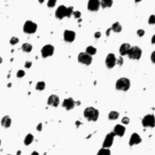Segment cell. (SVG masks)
<instances>
[{"label": "cell", "mask_w": 155, "mask_h": 155, "mask_svg": "<svg viewBox=\"0 0 155 155\" xmlns=\"http://www.w3.org/2000/svg\"><path fill=\"white\" fill-rule=\"evenodd\" d=\"M84 117L89 121H96L99 117V111L93 107H87L84 110Z\"/></svg>", "instance_id": "1"}, {"label": "cell", "mask_w": 155, "mask_h": 155, "mask_svg": "<svg viewBox=\"0 0 155 155\" xmlns=\"http://www.w3.org/2000/svg\"><path fill=\"white\" fill-rule=\"evenodd\" d=\"M130 87V81L127 78L119 79L116 83V88L118 90L127 91Z\"/></svg>", "instance_id": "2"}, {"label": "cell", "mask_w": 155, "mask_h": 155, "mask_svg": "<svg viewBox=\"0 0 155 155\" xmlns=\"http://www.w3.org/2000/svg\"><path fill=\"white\" fill-rule=\"evenodd\" d=\"M128 58L132 60H140L142 55V50L138 46L132 47L128 54Z\"/></svg>", "instance_id": "3"}, {"label": "cell", "mask_w": 155, "mask_h": 155, "mask_svg": "<svg viewBox=\"0 0 155 155\" xmlns=\"http://www.w3.org/2000/svg\"><path fill=\"white\" fill-rule=\"evenodd\" d=\"M37 27L38 26L35 22L31 21H27L24 25L23 30L26 34H34L36 31Z\"/></svg>", "instance_id": "4"}, {"label": "cell", "mask_w": 155, "mask_h": 155, "mask_svg": "<svg viewBox=\"0 0 155 155\" xmlns=\"http://www.w3.org/2000/svg\"><path fill=\"white\" fill-rule=\"evenodd\" d=\"M143 126L144 127H154L155 126V119L153 114H147L145 116L142 120Z\"/></svg>", "instance_id": "5"}, {"label": "cell", "mask_w": 155, "mask_h": 155, "mask_svg": "<svg viewBox=\"0 0 155 155\" xmlns=\"http://www.w3.org/2000/svg\"><path fill=\"white\" fill-rule=\"evenodd\" d=\"M78 60L80 62L88 66L92 62V57L86 52H81L79 54Z\"/></svg>", "instance_id": "6"}, {"label": "cell", "mask_w": 155, "mask_h": 155, "mask_svg": "<svg viewBox=\"0 0 155 155\" xmlns=\"http://www.w3.org/2000/svg\"><path fill=\"white\" fill-rule=\"evenodd\" d=\"M54 53V47L50 44L44 46L41 49V54L42 58H46L48 56H51Z\"/></svg>", "instance_id": "7"}, {"label": "cell", "mask_w": 155, "mask_h": 155, "mask_svg": "<svg viewBox=\"0 0 155 155\" xmlns=\"http://www.w3.org/2000/svg\"><path fill=\"white\" fill-rule=\"evenodd\" d=\"M116 135L113 132H111V133H108L106 135V138H105L104 143L102 144L103 148H108L112 146L113 140H114V138Z\"/></svg>", "instance_id": "8"}, {"label": "cell", "mask_w": 155, "mask_h": 155, "mask_svg": "<svg viewBox=\"0 0 155 155\" xmlns=\"http://www.w3.org/2000/svg\"><path fill=\"white\" fill-rule=\"evenodd\" d=\"M117 59L113 54H109L106 60V64L108 68H112L116 64Z\"/></svg>", "instance_id": "9"}, {"label": "cell", "mask_w": 155, "mask_h": 155, "mask_svg": "<svg viewBox=\"0 0 155 155\" xmlns=\"http://www.w3.org/2000/svg\"><path fill=\"white\" fill-rule=\"evenodd\" d=\"M67 8L64 5L59 6L55 12L56 17L60 20L62 19L64 17H67Z\"/></svg>", "instance_id": "10"}, {"label": "cell", "mask_w": 155, "mask_h": 155, "mask_svg": "<svg viewBox=\"0 0 155 155\" xmlns=\"http://www.w3.org/2000/svg\"><path fill=\"white\" fill-rule=\"evenodd\" d=\"M100 6V1L98 0H90L87 4V8L90 11L96 12L99 10Z\"/></svg>", "instance_id": "11"}, {"label": "cell", "mask_w": 155, "mask_h": 155, "mask_svg": "<svg viewBox=\"0 0 155 155\" xmlns=\"http://www.w3.org/2000/svg\"><path fill=\"white\" fill-rule=\"evenodd\" d=\"M76 34L75 32L74 31L68 30H66L64 31V40L66 42H72L74 41L75 39Z\"/></svg>", "instance_id": "12"}, {"label": "cell", "mask_w": 155, "mask_h": 155, "mask_svg": "<svg viewBox=\"0 0 155 155\" xmlns=\"http://www.w3.org/2000/svg\"><path fill=\"white\" fill-rule=\"evenodd\" d=\"M75 104V101L72 98H69L65 99L64 100L62 106L63 107L66 108V110H70L74 108Z\"/></svg>", "instance_id": "13"}, {"label": "cell", "mask_w": 155, "mask_h": 155, "mask_svg": "<svg viewBox=\"0 0 155 155\" xmlns=\"http://www.w3.org/2000/svg\"><path fill=\"white\" fill-rule=\"evenodd\" d=\"M142 139L140 137L138 133H134L132 134L131 137H130V140H129V145L130 146H133V145L139 144L141 142Z\"/></svg>", "instance_id": "14"}, {"label": "cell", "mask_w": 155, "mask_h": 155, "mask_svg": "<svg viewBox=\"0 0 155 155\" xmlns=\"http://www.w3.org/2000/svg\"><path fill=\"white\" fill-rule=\"evenodd\" d=\"M47 104L49 106H52L53 107H56L60 104V99L59 97L56 94H52L48 97Z\"/></svg>", "instance_id": "15"}, {"label": "cell", "mask_w": 155, "mask_h": 155, "mask_svg": "<svg viewBox=\"0 0 155 155\" xmlns=\"http://www.w3.org/2000/svg\"><path fill=\"white\" fill-rule=\"evenodd\" d=\"M113 132L114 133L115 135L122 137V136H124L125 132H126V128L121 125L118 124L114 127V130H113Z\"/></svg>", "instance_id": "16"}, {"label": "cell", "mask_w": 155, "mask_h": 155, "mask_svg": "<svg viewBox=\"0 0 155 155\" xmlns=\"http://www.w3.org/2000/svg\"><path fill=\"white\" fill-rule=\"evenodd\" d=\"M131 46L128 44V43H124L120 46V54L122 56L126 55L128 54L129 50L131 48Z\"/></svg>", "instance_id": "17"}, {"label": "cell", "mask_w": 155, "mask_h": 155, "mask_svg": "<svg viewBox=\"0 0 155 155\" xmlns=\"http://www.w3.org/2000/svg\"><path fill=\"white\" fill-rule=\"evenodd\" d=\"M12 124V120L8 116H5L1 120V126L5 128H8Z\"/></svg>", "instance_id": "18"}, {"label": "cell", "mask_w": 155, "mask_h": 155, "mask_svg": "<svg viewBox=\"0 0 155 155\" xmlns=\"http://www.w3.org/2000/svg\"><path fill=\"white\" fill-rule=\"evenodd\" d=\"M113 4L112 0H102L100 2V6L102 8H110Z\"/></svg>", "instance_id": "19"}, {"label": "cell", "mask_w": 155, "mask_h": 155, "mask_svg": "<svg viewBox=\"0 0 155 155\" xmlns=\"http://www.w3.org/2000/svg\"><path fill=\"white\" fill-rule=\"evenodd\" d=\"M112 29V30H113L114 32L119 33L122 30V26H120L119 22H116L113 24L112 27H110Z\"/></svg>", "instance_id": "20"}, {"label": "cell", "mask_w": 155, "mask_h": 155, "mask_svg": "<svg viewBox=\"0 0 155 155\" xmlns=\"http://www.w3.org/2000/svg\"><path fill=\"white\" fill-rule=\"evenodd\" d=\"M21 48L25 52L29 53L32 50V46L30 44H29V43H24V44H22Z\"/></svg>", "instance_id": "21"}, {"label": "cell", "mask_w": 155, "mask_h": 155, "mask_svg": "<svg viewBox=\"0 0 155 155\" xmlns=\"http://www.w3.org/2000/svg\"><path fill=\"white\" fill-rule=\"evenodd\" d=\"M34 136H33L32 134H30V133L27 134L26 137L25 139H24V144H25V145L28 146V145L30 144L33 142V140H34Z\"/></svg>", "instance_id": "22"}, {"label": "cell", "mask_w": 155, "mask_h": 155, "mask_svg": "<svg viewBox=\"0 0 155 155\" xmlns=\"http://www.w3.org/2000/svg\"><path fill=\"white\" fill-rule=\"evenodd\" d=\"M120 114L118 112L112 111L108 114V119L110 120H117L119 118Z\"/></svg>", "instance_id": "23"}, {"label": "cell", "mask_w": 155, "mask_h": 155, "mask_svg": "<svg viewBox=\"0 0 155 155\" xmlns=\"http://www.w3.org/2000/svg\"><path fill=\"white\" fill-rule=\"evenodd\" d=\"M87 54H88L89 55H94L96 53V48H94L93 46H88L86 48V52Z\"/></svg>", "instance_id": "24"}, {"label": "cell", "mask_w": 155, "mask_h": 155, "mask_svg": "<svg viewBox=\"0 0 155 155\" xmlns=\"http://www.w3.org/2000/svg\"><path fill=\"white\" fill-rule=\"evenodd\" d=\"M97 155H111V153H110V150L108 148H102L100 149V151L97 153Z\"/></svg>", "instance_id": "25"}, {"label": "cell", "mask_w": 155, "mask_h": 155, "mask_svg": "<svg viewBox=\"0 0 155 155\" xmlns=\"http://www.w3.org/2000/svg\"><path fill=\"white\" fill-rule=\"evenodd\" d=\"M46 84L44 81H40L37 83L36 86V89L37 90H42L45 88Z\"/></svg>", "instance_id": "26"}, {"label": "cell", "mask_w": 155, "mask_h": 155, "mask_svg": "<svg viewBox=\"0 0 155 155\" xmlns=\"http://www.w3.org/2000/svg\"><path fill=\"white\" fill-rule=\"evenodd\" d=\"M73 12H74V7L70 6L67 8V17L70 18L73 14Z\"/></svg>", "instance_id": "27"}, {"label": "cell", "mask_w": 155, "mask_h": 155, "mask_svg": "<svg viewBox=\"0 0 155 155\" xmlns=\"http://www.w3.org/2000/svg\"><path fill=\"white\" fill-rule=\"evenodd\" d=\"M18 42H19V39L16 38V37H12V38L10 39V43L12 45H15V44H17V43Z\"/></svg>", "instance_id": "28"}, {"label": "cell", "mask_w": 155, "mask_h": 155, "mask_svg": "<svg viewBox=\"0 0 155 155\" xmlns=\"http://www.w3.org/2000/svg\"><path fill=\"white\" fill-rule=\"evenodd\" d=\"M56 3V0H50L47 2V6L48 8H54L55 6Z\"/></svg>", "instance_id": "29"}, {"label": "cell", "mask_w": 155, "mask_h": 155, "mask_svg": "<svg viewBox=\"0 0 155 155\" xmlns=\"http://www.w3.org/2000/svg\"><path fill=\"white\" fill-rule=\"evenodd\" d=\"M17 77L18 78H22L25 75V72L22 70H18V72H17Z\"/></svg>", "instance_id": "30"}, {"label": "cell", "mask_w": 155, "mask_h": 155, "mask_svg": "<svg viewBox=\"0 0 155 155\" xmlns=\"http://www.w3.org/2000/svg\"><path fill=\"white\" fill-rule=\"evenodd\" d=\"M148 22L150 24H154L155 23V17L154 15H152L150 16V17L149 18L148 20Z\"/></svg>", "instance_id": "31"}, {"label": "cell", "mask_w": 155, "mask_h": 155, "mask_svg": "<svg viewBox=\"0 0 155 155\" xmlns=\"http://www.w3.org/2000/svg\"><path fill=\"white\" fill-rule=\"evenodd\" d=\"M73 15H74V17L75 18H80L81 16V13L80 12V11H75V12H73Z\"/></svg>", "instance_id": "32"}, {"label": "cell", "mask_w": 155, "mask_h": 155, "mask_svg": "<svg viewBox=\"0 0 155 155\" xmlns=\"http://www.w3.org/2000/svg\"><path fill=\"white\" fill-rule=\"evenodd\" d=\"M122 122L124 124H128L130 122V119L127 117H124L123 118L122 120Z\"/></svg>", "instance_id": "33"}, {"label": "cell", "mask_w": 155, "mask_h": 155, "mask_svg": "<svg viewBox=\"0 0 155 155\" xmlns=\"http://www.w3.org/2000/svg\"><path fill=\"white\" fill-rule=\"evenodd\" d=\"M137 34L139 36H144V35L145 34V31L142 29H140L138 30Z\"/></svg>", "instance_id": "34"}, {"label": "cell", "mask_w": 155, "mask_h": 155, "mask_svg": "<svg viewBox=\"0 0 155 155\" xmlns=\"http://www.w3.org/2000/svg\"><path fill=\"white\" fill-rule=\"evenodd\" d=\"M123 62H124V60H123V58L121 56H120V59L117 60V61H116V64H119L120 66L122 65Z\"/></svg>", "instance_id": "35"}, {"label": "cell", "mask_w": 155, "mask_h": 155, "mask_svg": "<svg viewBox=\"0 0 155 155\" xmlns=\"http://www.w3.org/2000/svg\"><path fill=\"white\" fill-rule=\"evenodd\" d=\"M32 62L31 61H27L25 64V67L27 68H29L30 67L32 66Z\"/></svg>", "instance_id": "36"}, {"label": "cell", "mask_w": 155, "mask_h": 155, "mask_svg": "<svg viewBox=\"0 0 155 155\" xmlns=\"http://www.w3.org/2000/svg\"><path fill=\"white\" fill-rule=\"evenodd\" d=\"M42 123H40V124L38 125V126H37L36 130H38V131H39V132H41V130H42Z\"/></svg>", "instance_id": "37"}, {"label": "cell", "mask_w": 155, "mask_h": 155, "mask_svg": "<svg viewBox=\"0 0 155 155\" xmlns=\"http://www.w3.org/2000/svg\"><path fill=\"white\" fill-rule=\"evenodd\" d=\"M101 34L100 32H96L95 34H94V37L97 39L100 38V37H101Z\"/></svg>", "instance_id": "38"}, {"label": "cell", "mask_w": 155, "mask_h": 155, "mask_svg": "<svg viewBox=\"0 0 155 155\" xmlns=\"http://www.w3.org/2000/svg\"><path fill=\"white\" fill-rule=\"evenodd\" d=\"M154 53H155V52H153L152 53V55H151V60H152V62H153V63H154V62H155Z\"/></svg>", "instance_id": "39"}, {"label": "cell", "mask_w": 155, "mask_h": 155, "mask_svg": "<svg viewBox=\"0 0 155 155\" xmlns=\"http://www.w3.org/2000/svg\"><path fill=\"white\" fill-rule=\"evenodd\" d=\"M75 124H76V127H78H78H80V126H81V125L82 124V123L81 122H80V121H79V120H77V121H76Z\"/></svg>", "instance_id": "40"}, {"label": "cell", "mask_w": 155, "mask_h": 155, "mask_svg": "<svg viewBox=\"0 0 155 155\" xmlns=\"http://www.w3.org/2000/svg\"><path fill=\"white\" fill-rule=\"evenodd\" d=\"M112 30L111 28H109L108 29H107V30L106 31V35L107 36H108L109 35H110V31Z\"/></svg>", "instance_id": "41"}, {"label": "cell", "mask_w": 155, "mask_h": 155, "mask_svg": "<svg viewBox=\"0 0 155 155\" xmlns=\"http://www.w3.org/2000/svg\"><path fill=\"white\" fill-rule=\"evenodd\" d=\"M152 44H154V43L155 42V35H153V37H152Z\"/></svg>", "instance_id": "42"}, {"label": "cell", "mask_w": 155, "mask_h": 155, "mask_svg": "<svg viewBox=\"0 0 155 155\" xmlns=\"http://www.w3.org/2000/svg\"><path fill=\"white\" fill-rule=\"evenodd\" d=\"M31 155H39V153L37 152L34 151L32 153Z\"/></svg>", "instance_id": "43"}, {"label": "cell", "mask_w": 155, "mask_h": 155, "mask_svg": "<svg viewBox=\"0 0 155 155\" xmlns=\"http://www.w3.org/2000/svg\"><path fill=\"white\" fill-rule=\"evenodd\" d=\"M21 150H18L16 153V155H21Z\"/></svg>", "instance_id": "44"}, {"label": "cell", "mask_w": 155, "mask_h": 155, "mask_svg": "<svg viewBox=\"0 0 155 155\" xmlns=\"http://www.w3.org/2000/svg\"><path fill=\"white\" fill-rule=\"evenodd\" d=\"M75 103L78 106H80V104H81V102H80V101H77V102H75Z\"/></svg>", "instance_id": "45"}, {"label": "cell", "mask_w": 155, "mask_h": 155, "mask_svg": "<svg viewBox=\"0 0 155 155\" xmlns=\"http://www.w3.org/2000/svg\"><path fill=\"white\" fill-rule=\"evenodd\" d=\"M12 86V83H8V87H10Z\"/></svg>", "instance_id": "46"}, {"label": "cell", "mask_w": 155, "mask_h": 155, "mask_svg": "<svg viewBox=\"0 0 155 155\" xmlns=\"http://www.w3.org/2000/svg\"><path fill=\"white\" fill-rule=\"evenodd\" d=\"M2 59L1 58V57H0V64H1V63H2Z\"/></svg>", "instance_id": "47"}, {"label": "cell", "mask_w": 155, "mask_h": 155, "mask_svg": "<svg viewBox=\"0 0 155 155\" xmlns=\"http://www.w3.org/2000/svg\"><path fill=\"white\" fill-rule=\"evenodd\" d=\"M81 21H82V20H81V19H80V20H78V22H81Z\"/></svg>", "instance_id": "48"}, {"label": "cell", "mask_w": 155, "mask_h": 155, "mask_svg": "<svg viewBox=\"0 0 155 155\" xmlns=\"http://www.w3.org/2000/svg\"><path fill=\"white\" fill-rule=\"evenodd\" d=\"M10 76V74H8V78H9Z\"/></svg>", "instance_id": "49"}, {"label": "cell", "mask_w": 155, "mask_h": 155, "mask_svg": "<svg viewBox=\"0 0 155 155\" xmlns=\"http://www.w3.org/2000/svg\"><path fill=\"white\" fill-rule=\"evenodd\" d=\"M44 2V1H40V2H41V3H42V2Z\"/></svg>", "instance_id": "50"}, {"label": "cell", "mask_w": 155, "mask_h": 155, "mask_svg": "<svg viewBox=\"0 0 155 155\" xmlns=\"http://www.w3.org/2000/svg\"><path fill=\"white\" fill-rule=\"evenodd\" d=\"M14 52V50H11V52Z\"/></svg>", "instance_id": "51"}, {"label": "cell", "mask_w": 155, "mask_h": 155, "mask_svg": "<svg viewBox=\"0 0 155 155\" xmlns=\"http://www.w3.org/2000/svg\"><path fill=\"white\" fill-rule=\"evenodd\" d=\"M13 60H14V59H13V58H12V59H11V60H10V61H13Z\"/></svg>", "instance_id": "52"}, {"label": "cell", "mask_w": 155, "mask_h": 155, "mask_svg": "<svg viewBox=\"0 0 155 155\" xmlns=\"http://www.w3.org/2000/svg\"><path fill=\"white\" fill-rule=\"evenodd\" d=\"M46 154H47V153H44V155H46Z\"/></svg>", "instance_id": "53"}, {"label": "cell", "mask_w": 155, "mask_h": 155, "mask_svg": "<svg viewBox=\"0 0 155 155\" xmlns=\"http://www.w3.org/2000/svg\"><path fill=\"white\" fill-rule=\"evenodd\" d=\"M0 145H1V140H0Z\"/></svg>", "instance_id": "54"}, {"label": "cell", "mask_w": 155, "mask_h": 155, "mask_svg": "<svg viewBox=\"0 0 155 155\" xmlns=\"http://www.w3.org/2000/svg\"><path fill=\"white\" fill-rule=\"evenodd\" d=\"M8 155H11V154H8Z\"/></svg>", "instance_id": "55"}]
</instances>
